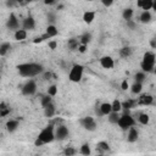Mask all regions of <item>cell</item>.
I'll use <instances>...</instances> for the list:
<instances>
[{
  "mask_svg": "<svg viewBox=\"0 0 156 156\" xmlns=\"http://www.w3.org/2000/svg\"><path fill=\"white\" fill-rule=\"evenodd\" d=\"M152 5H154V0H145L144 4L142 5V9L144 11H149L152 9Z\"/></svg>",
  "mask_w": 156,
  "mask_h": 156,
  "instance_id": "obj_26",
  "label": "cell"
},
{
  "mask_svg": "<svg viewBox=\"0 0 156 156\" xmlns=\"http://www.w3.org/2000/svg\"><path fill=\"white\" fill-rule=\"evenodd\" d=\"M15 4H16V0H9L7 1V6H10V7H12Z\"/></svg>",
  "mask_w": 156,
  "mask_h": 156,
  "instance_id": "obj_49",
  "label": "cell"
},
{
  "mask_svg": "<svg viewBox=\"0 0 156 156\" xmlns=\"http://www.w3.org/2000/svg\"><path fill=\"white\" fill-rule=\"evenodd\" d=\"M90 40H92V34L90 33H84L83 36L80 37V39H79V42H80V44H84V45H87Z\"/></svg>",
  "mask_w": 156,
  "mask_h": 156,
  "instance_id": "obj_25",
  "label": "cell"
},
{
  "mask_svg": "<svg viewBox=\"0 0 156 156\" xmlns=\"http://www.w3.org/2000/svg\"><path fill=\"white\" fill-rule=\"evenodd\" d=\"M150 44H151V46H152V48H155V46H156V43H155V40H151V43H150Z\"/></svg>",
  "mask_w": 156,
  "mask_h": 156,
  "instance_id": "obj_53",
  "label": "cell"
},
{
  "mask_svg": "<svg viewBox=\"0 0 156 156\" xmlns=\"http://www.w3.org/2000/svg\"><path fill=\"white\" fill-rule=\"evenodd\" d=\"M88 1H92V0H88Z\"/></svg>",
  "mask_w": 156,
  "mask_h": 156,
  "instance_id": "obj_54",
  "label": "cell"
},
{
  "mask_svg": "<svg viewBox=\"0 0 156 156\" xmlns=\"http://www.w3.org/2000/svg\"><path fill=\"white\" fill-rule=\"evenodd\" d=\"M142 70L144 71V72H152L154 71V67H151V66H147V65H145V63H143L142 62Z\"/></svg>",
  "mask_w": 156,
  "mask_h": 156,
  "instance_id": "obj_37",
  "label": "cell"
},
{
  "mask_svg": "<svg viewBox=\"0 0 156 156\" xmlns=\"http://www.w3.org/2000/svg\"><path fill=\"white\" fill-rule=\"evenodd\" d=\"M140 21H142L143 23L150 22V21H151V15H150V12H149V11L142 12V15H140Z\"/></svg>",
  "mask_w": 156,
  "mask_h": 156,
  "instance_id": "obj_24",
  "label": "cell"
},
{
  "mask_svg": "<svg viewBox=\"0 0 156 156\" xmlns=\"http://www.w3.org/2000/svg\"><path fill=\"white\" fill-rule=\"evenodd\" d=\"M17 127H19V122L15 121V120H11V121H9V122L6 123V129L9 130L10 133L15 132V130L17 129Z\"/></svg>",
  "mask_w": 156,
  "mask_h": 156,
  "instance_id": "obj_18",
  "label": "cell"
},
{
  "mask_svg": "<svg viewBox=\"0 0 156 156\" xmlns=\"http://www.w3.org/2000/svg\"><path fill=\"white\" fill-rule=\"evenodd\" d=\"M34 144H36V146H42V145H44V143H43L42 140H40L39 138H38L37 140H36V143H34Z\"/></svg>",
  "mask_w": 156,
  "mask_h": 156,
  "instance_id": "obj_48",
  "label": "cell"
},
{
  "mask_svg": "<svg viewBox=\"0 0 156 156\" xmlns=\"http://www.w3.org/2000/svg\"><path fill=\"white\" fill-rule=\"evenodd\" d=\"M144 1H145V0H137V6L138 7H142V5L144 4Z\"/></svg>",
  "mask_w": 156,
  "mask_h": 156,
  "instance_id": "obj_51",
  "label": "cell"
},
{
  "mask_svg": "<svg viewBox=\"0 0 156 156\" xmlns=\"http://www.w3.org/2000/svg\"><path fill=\"white\" fill-rule=\"evenodd\" d=\"M9 113H10V109L6 108L5 103H1V104H0V117H5Z\"/></svg>",
  "mask_w": 156,
  "mask_h": 156,
  "instance_id": "obj_22",
  "label": "cell"
},
{
  "mask_svg": "<svg viewBox=\"0 0 156 156\" xmlns=\"http://www.w3.org/2000/svg\"><path fill=\"white\" fill-rule=\"evenodd\" d=\"M56 46H57V43L55 42V40H51V42H49V48H50L51 50H55Z\"/></svg>",
  "mask_w": 156,
  "mask_h": 156,
  "instance_id": "obj_42",
  "label": "cell"
},
{
  "mask_svg": "<svg viewBox=\"0 0 156 156\" xmlns=\"http://www.w3.org/2000/svg\"><path fill=\"white\" fill-rule=\"evenodd\" d=\"M55 1L56 0H44V4L45 5H53V4H55Z\"/></svg>",
  "mask_w": 156,
  "mask_h": 156,
  "instance_id": "obj_47",
  "label": "cell"
},
{
  "mask_svg": "<svg viewBox=\"0 0 156 156\" xmlns=\"http://www.w3.org/2000/svg\"><path fill=\"white\" fill-rule=\"evenodd\" d=\"M111 109L113 112H120L122 110V106H121V101L118 100H115L112 104H111Z\"/></svg>",
  "mask_w": 156,
  "mask_h": 156,
  "instance_id": "obj_27",
  "label": "cell"
},
{
  "mask_svg": "<svg viewBox=\"0 0 156 156\" xmlns=\"http://www.w3.org/2000/svg\"><path fill=\"white\" fill-rule=\"evenodd\" d=\"M109 149H110V146L106 142H100V143H98V145H96V150L99 152H101V154L105 152V151H108Z\"/></svg>",
  "mask_w": 156,
  "mask_h": 156,
  "instance_id": "obj_19",
  "label": "cell"
},
{
  "mask_svg": "<svg viewBox=\"0 0 156 156\" xmlns=\"http://www.w3.org/2000/svg\"><path fill=\"white\" fill-rule=\"evenodd\" d=\"M94 19H95V12H93V11H87L83 15V21L85 23H88V24L92 23L94 21Z\"/></svg>",
  "mask_w": 156,
  "mask_h": 156,
  "instance_id": "obj_16",
  "label": "cell"
},
{
  "mask_svg": "<svg viewBox=\"0 0 156 156\" xmlns=\"http://www.w3.org/2000/svg\"><path fill=\"white\" fill-rule=\"evenodd\" d=\"M121 88H122V90H127V89L129 88L128 82H127V80H123V82H122V84H121Z\"/></svg>",
  "mask_w": 156,
  "mask_h": 156,
  "instance_id": "obj_43",
  "label": "cell"
},
{
  "mask_svg": "<svg viewBox=\"0 0 156 156\" xmlns=\"http://www.w3.org/2000/svg\"><path fill=\"white\" fill-rule=\"evenodd\" d=\"M122 16H123V19H125L126 21L130 20V19H132V16H133V10L132 9H126L125 11H123Z\"/></svg>",
  "mask_w": 156,
  "mask_h": 156,
  "instance_id": "obj_31",
  "label": "cell"
},
{
  "mask_svg": "<svg viewBox=\"0 0 156 156\" xmlns=\"http://www.w3.org/2000/svg\"><path fill=\"white\" fill-rule=\"evenodd\" d=\"M19 20H17V17L15 16V14H11L10 15V19L7 20V23H6V26L9 27L10 29H17L19 28Z\"/></svg>",
  "mask_w": 156,
  "mask_h": 156,
  "instance_id": "obj_12",
  "label": "cell"
},
{
  "mask_svg": "<svg viewBox=\"0 0 156 156\" xmlns=\"http://www.w3.org/2000/svg\"><path fill=\"white\" fill-rule=\"evenodd\" d=\"M57 33H59V31L56 29V27L55 26H53V24H50V26H48V28H46V34L50 37V38H53V37H56L57 36Z\"/></svg>",
  "mask_w": 156,
  "mask_h": 156,
  "instance_id": "obj_21",
  "label": "cell"
},
{
  "mask_svg": "<svg viewBox=\"0 0 156 156\" xmlns=\"http://www.w3.org/2000/svg\"><path fill=\"white\" fill-rule=\"evenodd\" d=\"M48 94L50 96H55L57 94V87L56 85H50L48 89Z\"/></svg>",
  "mask_w": 156,
  "mask_h": 156,
  "instance_id": "obj_36",
  "label": "cell"
},
{
  "mask_svg": "<svg viewBox=\"0 0 156 156\" xmlns=\"http://www.w3.org/2000/svg\"><path fill=\"white\" fill-rule=\"evenodd\" d=\"M130 90H132L133 94H139L142 92V83H138V82H135V83L132 85V88H130Z\"/></svg>",
  "mask_w": 156,
  "mask_h": 156,
  "instance_id": "obj_29",
  "label": "cell"
},
{
  "mask_svg": "<svg viewBox=\"0 0 156 156\" xmlns=\"http://www.w3.org/2000/svg\"><path fill=\"white\" fill-rule=\"evenodd\" d=\"M121 106H122V109H125V110H130V109H132L129 100H127V101H125V103H121Z\"/></svg>",
  "mask_w": 156,
  "mask_h": 156,
  "instance_id": "obj_38",
  "label": "cell"
},
{
  "mask_svg": "<svg viewBox=\"0 0 156 156\" xmlns=\"http://www.w3.org/2000/svg\"><path fill=\"white\" fill-rule=\"evenodd\" d=\"M53 76V73H50V72H46L45 75H44V78L45 79H50V77Z\"/></svg>",
  "mask_w": 156,
  "mask_h": 156,
  "instance_id": "obj_52",
  "label": "cell"
},
{
  "mask_svg": "<svg viewBox=\"0 0 156 156\" xmlns=\"http://www.w3.org/2000/svg\"><path fill=\"white\" fill-rule=\"evenodd\" d=\"M16 4L20 5V6H24V5H27L26 0H16Z\"/></svg>",
  "mask_w": 156,
  "mask_h": 156,
  "instance_id": "obj_45",
  "label": "cell"
},
{
  "mask_svg": "<svg viewBox=\"0 0 156 156\" xmlns=\"http://www.w3.org/2000/svg\"><path fill=\"white\" fill-rule=\"evenodd\" d=\"M78 51L79 53H82V54H83V53H85L87 51V45H84V44H80V45H78Z\"/></svg>",
  "mask_w": 156,
  "mask_h": 156,
  "instance_id": "obj_41",
  "label": "cell"
},
{
  "mask_svg": "<svg viewBox=\"0 0 156 156\" xmlns=\"http://www.w3.org/2000/svg\"><path fill=\"white\" fill-rule=\"evenodd\" d=\"M127 24H128V27H129V28H132V29L135 28V23L132 22V20H128V21H127Z\"/></svg>",
  "mask_w": 156,
  "mask_h": 156,
  "instance_id": "obj_44",
  "label": "cell"
},
{
  "mask_svg": "<svg viewBox=\"0 0 156 156\" xmlns=\"http://www.w3.org/2000/svg\"><path fill=\"white\" fill-rule=\"evenodd\" d=\"M117 125L123 129V130H126L128 128H130L132 126L135 125V121L134 118L130 116V115H123V116H120L118 121H117Z\"/></svg>",
  "mask_w": 156,
  "mask_h": 156,
  "instance_id": "obj_4",
  "label": "cell"
},
{
  "mask_svg": "<svg viewBox=\"0 0 156 156\" xmlns=\"http://www.w3.org/2000/svg\"><path fill=\"white\" fill-rule=\"evenodd\" d=\"M137 101H138V105L149 106V105H151L154 103V98L151 95H149V94H144V95H142L140 98H139V100H137Z\"/></svg>",
  "mask_w": 156,
  "mask_h": 156,
  "instance_id": "obj_10",
  "label": "cell"
},
{
  "mask_svg": "<svg viewBox=\"0 0 156 156\" xmlns=\"http://www.w3.org/2000/svg\"><path fill=\"white\" fill-rule=\"evenodd\" d=\"M63 152H65V155H68V156H70V155H75L77 151L73 149V147H67V149H65Z\"/></svg>",
  "mask_w": 156,
  "mask_h": 156,
  "instance_id": "obj_39",
  "label": "cell"
},
{
  "mask_svg": "<svg viewBox=\"0 0 156 156\" xmlns=\"http://www.w3.org/2000/svg\"><path fill=\"white\" fill-rule=\"evenodd\" d=\"M130 54H132L130 48H122L121 50H120V55L122 57H128V56H130Z\"/></svg>",
  "mask_w": 156,
  "mask_h": 156,
  "instance_id": "obj_32",
  "label": "cell"
},
{
  "mask_svg": "<svg viewBox=\"0 0 156 156\" xmlns=\"http://www.w3.org/2000/svg\"><path fill=\"white\" fill-rule=\"evenodd\" d=\"M108 116H109V121H110L111 123H113V125L116 123V125H117V121H118V118H120L118 112H113V111H111V112L108 115Z\"/></svg>",
  "mask_w": 156,
  "mask_h": 156,
  "instance_id": "obj_23",
  "label": "cell"
},
{
  "mask_svg": "<svg viewBox=\"0 0 156 156\" xmlns=\"http://www.w3.org/2000/svg\"><path fill=\"white\" fill-rule=\"evenodd\" d=\"M79 152L82 154V155H90V147H89V145L88 144H83L80 146V150H79Z\"/></svg>",
  "mask_w": 156,
  "mask_h": 156,
  "instance_id": "obj_33",
  "label": "cell"
},
{
  "mask_svg": "<svg viewBox=\"0 0 156 156\" xmlns=\"http://www.w3.org/2000/svg\"><path fill=\"white\" fill-rule=\"evenodd\" d=\"M100 65L104 67V68H108V70H110V68H112L113 67V59L111 56H103L101 59H100Z\"/></svg>",
  "mask_w": 156,
  "mask_h": 156,
  "instance_id": "obj_9",
  "label": "cell"
},
{
  "mask_svg": "<svg viewBox=\"0 0 156 156\" xmlns=\"http://www.w3.org/2000/svg\"><path fill=\"white\" fill-rule=\"evenodd\" d=\"M70 132H68V128L66 126H57L56 129V133H55V138L59 139V140H63L68 137Z\"/></svg>",
  "mask_w": 156,
  "mask_h": 156,
  "instance_id": "obj_7",
  "label": "cell"
},
{
  "mask_svg": "<svg viewBox=\"0 0 156 156\" xmlns=\"http://www.w3.org/2000/svg\"><path fill=\"white\" fill-rule=\"evenodd\" d=\"M83 71H84V67L82 66V65H75L70 71V75H68L70 80L75 82V83H78L82 79V77H83Z\"/></svg>",
  "mask_w": 156,
  "mask_h": 156,
  "instance_id": "obj_3",
  "label": "cell"
},
{
  "mask_svg": "<svg viewBox=\"0 0 156 156\" xmlns=\"http://www.w3.org/2000/svg\"><path fill=\"white\" fill-rule=\"evenodd\" d=\"M79 123H80L82 127H83L84 129L90 130V132H93V130L96 129V122L94 121L93 117H84V118H82L79 121Z\"/></svg>",
  "mask_w": 156,
  "mask_h": 156,
  "instance_id": "obj_5",
  "label": "cell"
},
{
  "mask_svg": "<svg viewBox=\"0 0 156 156\" xmlns=\"http://www.w3.org/2000/svg\"><path fill=\"white\" fill-rule=\"evenodd\" d=\"M54 113H55V106L50 103L48 106H45V108H44V115H45L46 117L51 118V117L54 116Z\"/></svg>",
  "mask_w": 156,
  "mask_h": 156,
  "instance_id": "obj_15",
  "label": "cell"
},
{
  "mask_svg": "<svg viewBox=\"0 0 156 156\" xmlns=\"http://www.w3.org/2000/svg\"><path fill=\"white\" fill-rule=\"evenodd\" d=\"M101 3H103V5H104V6L110 7V6L112 5V3H113V0H101Z\"/></svg>",
  "mask_w": 156,
  "mask_h": 156,
  "instance_id": "obj_40",
  "label": "cell"
},
{
  "mask_svg": "<svg viewBox=\"0 0 156 156\" xmlns=\"http://www.w3.org/2000/svg\"><path fill=\"white\" fill-rule=\"evenodd\" d=\"M56 1H57V0H56Z\"/></svg>",
  "mask_w": 156,
  "mask_h": 156,
  "instance_id": "obj_56",
  "label": "cell"
},
{
  "mask_svg": "<svg viewBox=\"0 0 156 156\" xmlns=\"http://www.w3.org/2000/svg\"><path fill=\"white\" fill-rule=\"evenodd\" d=\"M0 79H1V76H0Z\"/></svg>",
  "mask_w": 156,
  "mask_h": 156,
  "instance_id": "obj_55",
  "label": "cell"
},
{
  "mask_svg": "<svg viewBox=\"0 0 156 156\" xmlns=\"http://www.w3.org/2000/svg\"><path fill=\"white\" fill-rule=\"evenodd\" d=\"M100 112H101V115L103 116H108V115L112 111V109H111V104H109V103H104V104H101V106H100Z\"/></svg>",
  "mask_w": 156,
  "mask_h": 156,
  "instance_id": "obj_14",
  "label": "cell"
},
{
  "mask_svg": "<svg viewBox=\"0 0 156 156\" xmlns=\"http://www.w3.org/2000/svg\"><path fill=\"white\" fill-rule=\"evenodd\" d=\"M11 49V44L10 43H3L0 44V56H4L7 54V51H9Z\"/></svg>",
  "mask_w": 156,
  "mask_h": 156,
  "instance_id": "obj_20",
  "label": "cell"
},
{
  "mask_svg": "<svg viewBox=\"0 0 156 156\" xmlns=\"http://www.w3.org/2000/svg\"><path fill=\"white\" fill-rule=\"evenodd\" d=\"M149 121H150L149 115H146V113H142L140 116H139V122H140L142 125H144V126H146L147 123H149Z\"/></svg>",
  "mask_w": 156,
  "mask_h": 156,
  "instance_id": "obj_28",
  "label": "cell"
},
{
  "mask_svg": "<svg viewBox=\"0 0 156 156\" xmlns=\"http://www.w3.org/2000/svg\"><path fill=\"white\" fill-rule=\"evenodd\" d=\"M61 122H62L61 118H56V120H54V121L50 122V125H55V123H61Z\"/></svg>",
  "mask_w": 156,
  "mask_h": 156,
  "instance_id": "obj_50",
  "label": "cell"
},
{
  "mask_svg": "<svg viewBox=\"0 0 156 156\" xmlns=\"http://www.w3.org/2000/svg\"><path fill=\"white\" fill-rule=\"evenodd\" d=\"M36 92H37V84H36L34 80H28L27 83L22 87V94L23 95L29 96V95H33Z\"/></svg>",
  "mask_w": 156,
  "mask_h": 156,
  "instance_id": "obj_6",
  "label": "cell"
},
{
  "mask_svg": "<svg viewBox=\"0 0 156 156\" xmlns=\"http://www.w3.org/2000/svg\"><path fill=\"white\" fill-rule=\"evenodd\" d=\"M50 103H51V98H50V95H49V94L42 98V106H43V109L45 108V106H48Z\"/></svg>",
  "mask_w": 156,
  "mask_h": 156,
  "instance_id": "obj_34",
  "label": "cell"
},
{
  "mask_svg": "<svg viewBox=\"0 0 156 156\" xmlns=\"http://www.w3.org/2000/svg\"><path fill=\"white\" fill-rule=\"evenodd\" d=\"M143 63L147 65V66L154 67L155 66V54L154 53H150V51L145 53L144 54V57H143Z\"/></svg>",
  "mask_w": 156,
  "mask_h": 156,
  "instance_id": "obj_8",
  "label": "cell"
},
{
  "mask_svg": "<svg viewBox=\"0 0 156 156\" xmlns=\"http://www.w3.org/2000/svg\"><path fill=\"white\" fill-rule=\"evenodd\" d=\"M40 140H42L44 144H48V143H51L54 139H55V133H54V125H49L48 127H45L42 132L39 133V137H38Z\"/></svg>",
  "mask_w": 156,
  "mask_h": 156,
  "instance_id": "obj_2",
  "label": "cell"
},
{
  "mask_svg": "<svg viewBox=\"0 0 156 156\" xmlns=\"http://www.w3.org/2000/svg\"><path fill=\"white\" fill-rule=\"evenodd\" d=\"M17 68L22 77H34L43 71V67L38 63H22Z\"/></svg>",
  "mask_w": 156,
  "mask_h": 156,
  "instance_id": "obj_1",
  "label": "cell"
},
{
  "mask_svg": "<svg viewBox=\"0 0 156 156\" xmlns=\"http://www.w3.org/2000/svg\"><path fill=\"white\" fill-rule=\"evenodd\" d=\"M145 78H146V76H145L144 72H139L135 75V82H138V83H142Z\"/></svg>",
  "mask_w": 156,
  "mask_h": 156,
  "instance_id": "obj_35",
  "label": "cell"
},
{
  "mask_svg": "<svg viewBox=\"0 0 156 156\" xmlns=\"http://www.w3.org/2000/svg\"><path fill=\"white\" fill-rule=\"evenodd\" d=\"M22 26H23V29H33L36 27V21L33 17H27V19H24L23 20V23H22Z\"/></svg>",
  "mask_w": 156,
  "mask_h": 156,
  "instance_id": "obj_13",
  "label": "cell"
},
{
  "mask_svg": "<svg viewBox=\"0 0 156 156\" xmlns=\"http://www.w3.org/2000/svg\"><path fill=\"white\" fill-rule=\"evenodd\" d=\"M128 129H129V132H128V137H127L128 142H129V143H135V142L138 140L139 132L137 130V128H134L133 126L130 127V128H128Z\"/></svg>",
  "mask_w": 156,
  "mask_h": 156,
  "instance_id": "obj_11",
  "label": "cell"
},
{
  "mask_svg": "<svg viewBox=\"0 0 156 156\" xmlns=\"http://www.w3.org/2000/svg\"><path fill=\"white\" fill-rule=\"evenodd\" d=\"M27 38V31L26 29H17L15 32V39L16 40H23Z\"/></svg>",
  "mask_w": 156,
  "mask_h": 156,
  "instance_id": "obj_17",
  "label": "cell"
},
{
  "mask_svg": "<svg viewBox=\"0 0 156 156\" xmlns=\"http://www.w3.org/2000/svg\"><path fill=\"white\" fill-rule=\"evenodd\" d=\"M78 48V40L72 38V39H68V49L70 50H75V49Z\"/></svg>",
  "mask_w": 156,
  "mask_h": 156,
  "instance_id": "obj_30",
  "label": "cell"
},
{
  "mask_svg": "<svg viewBox=\"0 0 156 156\" xmlns=\"http://www.w3.org/2000/svg\"><path fill=\"white\" fill-rule=\"evenodd\" d=\"M42 42H43V38H42V37H37V38H34V40H33V43H34V44L42 43Z\"/></svg>",
  "mask_w": 156,
  "mask_h": 156,
  "instance_id": "obj_46",
  "label": "cell"
}]
</instances>
